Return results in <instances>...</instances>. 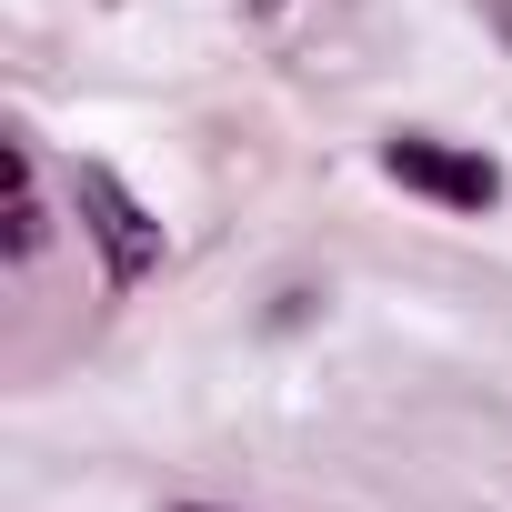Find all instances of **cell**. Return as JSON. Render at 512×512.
Wrapping results in <instances>:
<instances>
[{"instance_id": "cell-1", "label": "cell", "mask_w": 512, "mask_h": 512, "mask_svg": "<svg viewBox=\"0 0 512 512\" xmlns=\"http://www.w3.org/2000/svg\"><path fill=\"white\" fill-rule=\"evenodd\" d=\"M81 231L101 241V272H111V292H141L151 272H161V221L131 201V181L121 171H101V161H81Z\"/></svg>"}, {"instance_id": "cell-2", "label": "cell", "mask_w": 512, "mask_h": 512, "mask_svg": "<svg viewBox=\"0 0 512 512\" xmlns=\"http://www.w3.org/2000/svg\"><path fill=\"white\" fill-rule=\"evenodd\" d=\"M382 171H392L402 191L442 201V211H492V201H502V171H492L482 151L432 141V131H392V141H382Z\"/></svg>"}, {"instance_id": "cell-3", "label": "cell", "mask_w": 512, "mask_h": 512, "mask_svg": "<svg viewBox=\"0 0 512 512\" xmlns=\"http://www.w3.org/2000/svg\"><path fill=\"white\" fill-rule=\"evenodd\" d=\"M41 241H51V211H41V171H31V151L11 141V262H41Z\"/></svg>"}, {"instance_id": "cell-4", "label": "cell", "mask_w": 512, "mask_h": 512, "mask_svg": "<svg viewBox=\"0 0 512 512\" xmlns=\"http://www.w3.org/2000/svg\"><path fill=\"white\" fill-rule=\"evenodd\" d=\"M181 512H221V502H181Z\"/></svg>"}]
</instances>
